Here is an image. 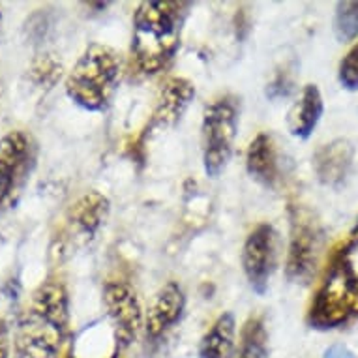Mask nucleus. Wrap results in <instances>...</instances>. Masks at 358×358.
<instances>
[{
	"label": "nucleus",
	"instance_id": "obj_11",
	"mask_svg": "<svg viewBox=\"0 0 358 358\" xmlns=\"http://www.w3.org/2000/svg\"><path fill=\"white\" fill-rule=\"evenodd\" d=\"M195 98L194 83L186 77H169L159 90L158 100L154 106L152 118L148 122L150 131L173 128L188 111L189 103Z\"/></svg>",
	"mask_w": 358,
	"mask_h": 358
},
{
	"label": "nucleus",
	"instance_id": "obj_19",
	"mask_svg": "<svg viewBox=\"0 0 358 358\" xmlns=\"http://www.w3.org/2000/svg\"><path fill=\"white\" fill-rule=\"evenodd\" d=\"M334 34L341 43H349L357 38L358 2H338L334 15Z\"/></svg>",
	"mask_w": 358,
	"mask_h": 358
},
{
	"label": "nucleus",
	"instance_id": "obj_24",
	"mask_svg": "<svg viewBox=\"0 0 358 358\" xmlns=\"http://www.w3.org/2000/svg\"><path fill=\"white\" fill-rule=\"evenodd\" d=\"M323 358H358L355 352L349 349V347L341 345V343H334V345H330L327 351H324Z\"/></svg>",
	"mask_w": 358,
	"mask_h": 358
},
{
	"label": "nucleus",
	"instance_id": "obj_9",
	"mask_svg": "<svg viewBox=\"0 0 358 358\" xmlns=\"http://www.w3.org/2000/svg\"><path fill=\"white\" fill-rule=\"evenodd\" d=\"M103 306L111 323L113 341L118 351L128 349L145 329L141 302L126 282H107L103 287Z\"/></svg>",
	"mask_w": 358,
	"mask_h": 358
},
{
	"label": "nucleus",
	"instance_id": "obj_12",
	"mask_svg": "<svg viewBox=\"0 0 358 358\" xmlns=\"http://www.w3.org/2000/svg\"><path fill=\"white\" fill-rule=\"evenodd\" d=\"M186 308V296L176 282H167L154 294L145 315V334L147 340L156 341L165 336L182 317Z\"/></svg>",
	"mask_w": 358,
	"mask_h": 358
},
{
	"label": "nucleus",
	"instance_id": "obj_27",
	"mask_svg": "<svg viewBox=\"0 0 358 358\" xmlns=\"http://www.w3.org/2000/svg\"><path fill=\"white\" fill-rule=\"evenodd\" d=\"M0 29H2V12H0Z\"/></svg>",
	"mask_w": 358,
	"mask_h": 358
},
{
	"label": "nucleus",
	"instance_id": "obj_5",
	"mask_svg": "<svg viewBox=\"0 0 358 358\" xmlns=\"http://www.w3.org/2000/svg\"><path fill=\"white\" fill-rule=\"evenodd\" d=\"M111 214V203L96 189L79 195L64 212L59 227L49 244V259L62 264L90 246L100 231L106 227Z\"/></svg>",
	"mask_w": 358,
	"mask_h": 358
},
{
	"label": "nucleus",
	"instance_id": "obj_23",
	"mask_svg": "<svg viewBox=\"0 0 358 358\" xmlns=\"http://www.w3.org/2000/svg\"><path fill=\"white\" fill-rule=\"evenodd\" d=\"M0 358H12V340L8 321L0 315Z\"/></svg>",
	"mask_w": 358,
	"mask_h": 358
},
{
	"label": "nucleus",
	"instance_id": "obj_25",
	"mask_svg": "<svg viewBox=\"0 0 358 358\" xmlns=\"http://www.w3.org/2000/svg\"><path fill=\"white\" fill-rule=\"evenodd\" d=\"M120 352H122V351H118V349H117V351H113L107 358H122V357H120ZM64 358H77L76 352H73V349H70V351H68V355H66Z\"/></svg>",
	"mask_w": 358,
	"mask_h": 358
},
{
	"label": "nucleus",
	"instance_id": "obj_8",
	"mask_svg": "<svg viewBox=\"0 0 358 358\" xmlns=\"http://www.w3.org/2000/svg\"><path fill=\"white\" fill-rule=\"evenodd\" d=\"M323 233L319 222L306 206H289V246L285 276L293 283H308L315 274Z\"/></svg>",
	"mask_w": 358,
	"mask_h": 358
},
{
	"label": "nucleus",
	"instance_id": "obj_1",
	"mask_svg": "<svg viewBox=\"0 0 358 358\" xmlns=\"http://www.w3.org/2000/svg\"><path fill=\"white\" fill-rule=\"evenodd\" d=\"M70 327V296L57 278L30 294L13 332V358H57Z\"/></svg>",
	"mask_w": 358,
	"mask_h": 358
},
{
	"label": "nucleus",
	"instance_id": "obj_7",
	"mask_svg": "<svg viewBox=\"0 0 358 358\" xmlns=\"http://www.w3.org/2000/svg\"><path fill=\"white\" fill-rule=\"evenodd\" d=\"M36 164L38 145L30 134L13 129L0 137V217L23 199Z\"/></svg>",
	"mask_w": 358,
	"mask_h": 358
},
{
	"label": "nucleus",
	"instance_id": "obj_4",
	"mask_svg": "<svg viewBox=\"0 0 358 358\" xmlns=\"http://www.w3.org/2000/svg\"><path fill=\"white\" fill-rule=\"evenodd\" d=\"M122 79V59L111 45L92 41L66 76V94L77 107L101 113L111 106Z\"/></svg>",
	"mask_w": 358,
	"mask_h": 358
},
{
	"label": "nucleus",
	"instance_id": "obj_17",
	"mask_svg": "<svg viewBox=\"0 0 358 358\" xmlns=\"http://www.w3.org/2000/svg\"><path fill=\"white\" fill-rule=\"evenodd\" d=\"M235 358H268V334L261 315H252L242 324Z\"/></svg>",
	"mask_w": 358,
	"mask_h": 358
},
{
	"label": "nucleus",
	"instance_id": "obj_20",
	"mask_svg": "<svg viewBox=\"0 0 358 358\" xmlns=\"http://www.w3.org/2000/svg\"><path fill=\"white\" fill-rule=\"evenodd\" d=\"M338 79L345 90H358V41L345 53L338 68Z\"/></svg>",
	"mask_w": 358,
	"mask_h": 358
},
{
	"label": "nucleus",
	"instance_id": "obj_22",
	"mask_svg": "<svg viewBox=\"0 0 358 358\" xmlns=\"http://www.w3.org/2000/svg\"><path fill=\"white\" fill-rule=\"evenodd\" d=\"M49 29H51V21H49L48 13H43V10H38V12L27 21V24H24L27 38H29L32 43H40V41L45 40Z\"/></svg>",
	"mask_w": 358,
	"mask_h": 358
},
{
	"label": "nucleus",
	"instance_id": "obj_26",
	"mask_svg": "<svg viewBox=\"0 0 358 358\" xmlns=\"http://www.w3.org/2000/svg\"><path fill=\"white\" fill-rule=\"evenodd\" d=\"M351 235L358 236V217H357V223H355V227H352V231H351Z\"/></svg>",
	"mask_w": 358,
	"mask_h": 358
},
{
	"label": "nucleus",
	"instance_id": "obj_6",
	"mask_svg": "<svg viewBox=\"0 0 358 358\" xmlns=\"http://www.w3.org/2000/svg\"><path fill=\"white\" fill-rule=\"evenodd\" d=\"M241 122V100L235 94H220L208 101L201 122L203 167L216 178L229 165Z\"/></svg>",
	"mask_w": 358,
	"mask_h": 358
},
{
	"label": "nucleus",
	"instance_id": "obj_3",
	"mask_svg": "<svg viewBox=\"0 0 358 358\" xmlns=\"http://www.w3.org/2000/svg\"><path fill=\"white\" fill-rule=\"evenodd\" d=\"M358 317V236L351 235L330 255L306 321L311 329L332 330Z\"/></svg>",
	"mask_w": 358,
	"mask_h": 358
},
{
	"label": "nucleus",
	"instance_id": "obj_14",
	"mask_svg": "<svg viewBox=\"0 0 358 358\" xmlns=\"http://www.w3.org/2000/svg\"><path fill=\"white\" fill-rule=\"evenodd\" d=\"M246 171L253 180L264 188H274L280 180L276 143L271 134L261 131L253 137L246 150Z\"/></svg>",
	"mask_w": 358,
	"mask_h": 358
},
{
	"label": "nucleus",
	"instance_id": "obj_15",
	"mask_svg": "<svg viewBox=\"0 0 358 358\" xmlns=\"http://www.w3.org/2000/svg\"><path fill=\"white\" fill-rule=\"evenodd\" d=\"M324 101L323 94L317 85H306L302 88L299 101H294L291 111L287 115V129L289 134L296 139H308L317 128L319 120L323 117Z\"/></svg>",
	"mask_w": 358,
	"mask_h": 358
},
{
	"label": "nucleus",
	"instance_id": "obj_16",
	"mask_svg": "<svg viewBox=\"0 0 358 358\" xmlns=\"http://www.w3.org/2000/svg\"><path fill=\"white\" fill-rule=\"evenodd\" d=\"M236 323L233 313L225 311L205 332L199 345L201 358H233L235 357Z\"/></svg>",
	"mask_w": 358,
	"mask_h": 358
},
{
	"label": "nucleus",
	"instance_id": "obj_18",
	"mask_svg": "<svg viewBox=\"0 0 358 358\" xmlns=\"http://www.w3.org/2000/svg\"><path fill=\"white\" fill-rule=\"evenodd\" d=\"M62 71V62L53 53H41L30 62L29 76L36 87L51 88L60 81Z\"/></svg>",
	"mask_w": 358,
	"mask_h": 358
},
{
	"label": "nucleus",
	"instance_id": "obj_21",
	"mask_svg": "<svg viewBox=\"0 0 358 358\" xmlns=\"http://www.w3.org/2000/svg\"><path fill=\"white\" fill-rule=\"evenodd\" d=\"M294 90V81L291 71L287 70H278L276 76L272 77V81L266 85V98L271 100H282L291 96Z\"/></svg>",
	"mask_w": 358,
	"mask_h": 358
},
{
	"label": "nucleus",
	"instance_id": "obj_2",
	"mask_svg": "<svg viewBox=\"0 0 358 358\" xmlns=\"http://www.w3.org/2000/svg\"><path fill=\"white\" fill-rule=\"evenodd\" d=\"M189 10L192 2L182 0H145L137 4L131 30V62L137 73L158 76L173 62Z\"/></svg>",
	"mask_w": 358,
	"mask_h": 358
},
{
	"label": "nucleus",
	"instance_id": "obj_13",
	"mask_svg": "<svg viewBox=\"0 0 358 358\" xmlns=\"http://www.w3.org/2000/svg\"><path fill=\"white\" fill-rule=\"evenodd\" d=\"M352 158L355 148L351 143L347 139H334L315 150L311 164L319 182L327 188H340L351 173Z\"/></svg>",
	"mask_w": 358,
	"mask_h": 358
},
{
	"label": "nucleus",
	"instance_id": "obj_10",
	"mask_svg": "<svg viewBox=\"0 0 358 358\" xmlns=\"http://www.w3.org/2000/svg\"><path fill=\"white\" fill-rule=\"evenodd\" d=\"M276 264V231L271 223H259L242 248V268L250 287L264 294Z\"/></svg>",
	"mask_w": 358,
	"mask_h": 358
}]
</instances>
